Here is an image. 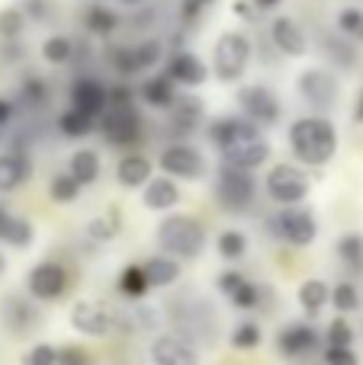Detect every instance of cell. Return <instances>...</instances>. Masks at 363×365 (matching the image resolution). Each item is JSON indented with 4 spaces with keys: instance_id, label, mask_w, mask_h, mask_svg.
I'll use <instances>...</instances> for the list:
<instances>
[{
    "instance_id": "bcb514c9",
    "label": "cell",
    "mask_w": 363,
    "mask_h": 365,
    "mask_svg": "<svg viewBox=\"0 0 363 365\" xmlns=\"http://www.w3.org/2000/svg\"><path fill=\"white\" fill-rule=\"evenodd\" d=\"M135 48V61H139V71H151L158 68V61L164 58V45L158 38H145V42L132 45Z\"/></svg>"
},
{
    "instance_id": "277c9868",
    "label": "cell",
    "mask_w": 363,
    "mask_h": 365,
    "mask_svg": "<svg viewBox=\"0 0 363 365\" xmlns=\"http://www.w3.org/2000/svg\"><path fill=\"white\" fill-rule=\"evenodd\" d=\"M100 132L113 148H135L141 145V115L135 103L106 106L100 113Z\"/></svg>"
},
{
    "instance_id": "d590c367",
    "label": "cell",
    "mask_w": 363,
    "mask_h": 365,
    "mask_svg": "<svg viewBox=\"0 0 363 365\" xmlns=\"http://www.w3.org/2000/svg\"><path fill=\"white\" fill-rule=\"evenodd\" d=\"M148 289H151V285H148L145 269H141V266L129 263L126 269L119 272V292H122V295H126V298H132V302H141Z\"/></svg>"
},
{
    "instance_id": "f1b7e54d",
    "label": "cell",
    "mask_w": 363,
    "mask_h": 365,
    "mask_svg": "<svg viewBox=\"0 0 363 365\" xmlns=\"http://www.w3.org/2000/svg\"><path fill=\"white\" fill-rule=\"evenodd\" d=\"M177 83L171 81L167 74H154V77H148L145 83H141V100L148 103V106H154V109H167L174 103V96H177Z\"/></svg>"
},
{
    "instance_id": "5b68a950",
    "label": "cell",
    "mask_w": 363,
    "mask_h": 365,
    "mask_svg": "<svg viewBox=\"0 0 363 365\" xmlns=\"http://www.w3.org/2000/svg\"><path fill=\"white\" fill-rule=\"evenodd\" d=\"M257 182L251 177V170L244 167H232L222 164L219 167V180H216V199L225 212H244L254 202Z\"/></svg>"
},
{
    "instance_id": "8992f818",
    "label": "cell",
    "mask_w": 363,
    "mask_h": 365,
    "mask_svg": "<svg viewBox=\"0 0 363 365\" xmlns=\"http://www.w3.org/2000/svg\"><path fill=\"white\" fill-rule=\"evenodd\" d=\"M219 154H222V164L251 170V167H261L270 158V141L261 135V128H251V132L238 135L235 141H229L225 148H219Z\"/></svg>"
},
{
    "instance_id": "ac0fdd59",
    "label": "cell",
    "mask_w": 363,
    "mask_h": 365,
    "mask_svg": "<svg viewBox=\"0 0 363 365\" xmlns=\"http://www.w3.org/2000/svg\"><path fill=\"white\" fill-rule=\"evenodd\" d=\"M71 106L100 119V113L106 109V83H100L96 77H77L71 83Z\"/></svg>"
},
{
    "instance_id": "f907efd6",
    "label": "cell",
    "mask_w": 363,
    "mask_h": 365,
    "mask_svg": "<svg viewBox=\"0 0 363 365\" xmlns=\"http://www.w3.org/2000/svg\"><path fill=\"white\" fill-rule=\"evenodd\" d=\"M55 365H94V362L81 346H58Z\"/></svg>"
},
{
    "instance_id": "9f6ffc18",
    "label": "cell",
    "mask_w": 363,
    "mask_h": 365,
    "mask_svg": "<svg viewBox=\"0 0 363 365\" xmlns=\"http://www.w3.org/2000/svg\"><path fill=\"white\" fill-rule=\"evenodd\" d=\"M251 4H254V10H257V13H267V10H277V6H280L283 0H251Z\"/></svg>"
},
{
    "instance_id": "94428289",
    "label": "cell",
    "mask_w": 363,
    "mask_h": 365,
    "mask_svg": "<svg viewBox=\"0 0 363 365\" xmlns=\"http://www.w3.org/2000/svg\"><path fill=\"white\" fill-rule=\"evenodd\" d=\"M199 4H203V6H212V4H216V0H199Z\"/></svg>"
},
{
    "instance_id": "91938a15",
    "label": "cell",
    "mask_w": 363,
    "mask_h": 365,
    "mask_svg": "<svg viewBox=\"0 0 363 365\" xmlns=\"http://www.w3.org/2000/svg\"><path fill=\"white\" fill-rule=\"evenodd\" d=\"M6 269V259H4V253H0V272H4Z\"/></svg>"
},
{
    "instance_id": "484cf974",
    "label": "cell",
    "mask_w": 363,
    "mask_h": 365,
    "mask_svg": "<svg viewBox=\"0 0 363 365\" xmlns=\"http://www.w3.org/2000/svg\"><path fill=\"white\" fill-rule=\"evenodd\" d=\"M116 180L126 189L145 186V182L151 180V160L141 158V154H129V158H122L119 167H116Z\"/></svg>"
},
{
    "instance_id": "4dcf8cb0",
    "label": "cell",
    "mask_w": 363,
    "mask_h": 365,
    "mask_svg": "<svg viewBox=\"0 0 363 365\" xmlns=\"http://www.w3.org/2000/svg\"><path fill=\"white\" fill-rule=\"evenodd\" d=\"M71 177H74L81 186H90L96 177H100V154L90 151V148H81V151L71 154Z\"/></svg>"
},
{
    "instance_id": "8d00e7d4",
    "label": "cell",
    "mask_w": 363,
    "mask_h": 365,
    "mask_svg": "<svg viewBox=\"0 0 363 365\" xmlns=\"http://www.w3.org/2000/svg\"><path fill=\"white\" fill-rule=\"evenodd\" d=\"M122 227V218H119V208H109L106 215H100V218H94L87 225V237L90 240H100V244H106V240H113L116 234H119Z\"/></svg>"
},
{
    "instance_id": "9c48e42d",
    "label": "cell",
    "mask_w": 363,
    "mask_h": 365,
    "mask_svg": "<svg viewBox=\"0 0 363 365\" xmlns=\"http://www.w3.org/2000/svg\"><path fill=\"white\" fill-rule=\"evenodd\" d=\"M264 189H267V195L274 202H280V205H299L309 195V177L302 170H296V167L280 164L267 173Z\"/></svg>"
},
{
    "instance_id": "60d3db41",
    "label": "cell",
    "mask_w": 363,
    "mask_h": 365,
    "mask_svg": "<svg viewBox=\"0 0 363 365\" xmlns=\"http://www.w3.org/2000/svg\"><path fill=\"white\" fill-rule=\"evenodd\" d=\"M341 36H347L351 42H363V10L360 6H344L338 10V19H334Z\"/></svg>"
},
{
    "instance_id": "f546056e",
    "label": "cell",
    "mask_w": 363,
    "mask_h": 365,
    "mask_svg": "<svg viewBox=\"0 0 363 365\" xmlns=\"http://www.w3.org/2000/svg\"><path fill=\"white\" fill-rule=\"evenodd\" d=\"M322 51H325V58L334 64V68L341 71H351L354 64H357V51H354L351 38L347 36H322Z\"/></svg>"
},
{
    "instance_id": "ee69618b",
    "label": "cell",
    "mask_w": 363,
    "mask_h": 365,
    "mask_svg": "<svg viewBox=\"0 0 363 365\" xmlns=\"http://www.w3.org/2000/svg\"><path fill=\"white\" fill-rule=\"evenodd\" d=\"M261 336L264 334H261V327H257L254 321H242L235 330H232L229 340H232V346H235V349H242V353H251V349L261 346Z\"/></svg>"
},
{
    "instance_id": "6f0895ef",
    "label": "cell",
    "mask_w": 363,
    "mask_h": 365,
    "mask_svg": "<svg viewBox=\"0 0 363 365\" xmlns=\"http://www.w3.org/2000/svg\"><path fill=\"white\" fill-rule=\"evenodd\" d=\"M354 119H357V122H363V90L357 93V106H354Z\"/></svg>"
},
{
    "instance_id": "6da1fadb",
    "label": "cell",
    "mask_w": 363,
    "mask_h": 365,
    "mask_svg": "<svg viewBox=\"0 0 363 365\" xmlns=\"http://www.w3.org/2000/svg\"><path fill=\"white\" fill-rule=\"evenodd\" d=\"M289 148L306 167H322L338 151V132L325 115H306L289 125Z\"/></svg>"
},
{
    "instance_id": "5bb4252c",
    "label": "cell",
    "mask_w": 363,
    "mask_h": 365,
    "mask_svg": "<svg viewBox=\"0 0 363 365\" xmlns=\"http://www.w3.org/2000/svg\"><path fill=\"white\" fill-rule=\"evenodd\" d=\"M164 74L171 77L174 83H180V87H203V83L209 81L206 61L199 55H193V51H184V48H177L171 58H167Z\"/></svg>"
},
{
    "instance_id": "816d5d0a",
    "label": "cell",
    "mask_w": 363,
    "mask_h": 365,
    "mask_svg": "<svg viewBox=\"0 0 363 365\" xmlns=\"http://www.w3.org/2000/svg\"><path fill=\"white\" fill-rule=\"evenodd\" d=\"M325 365H360V359L351 346H328L325 349Z\"/></svg>"
},
{
    "instance_id": "ab89813d",
    "label": "cell",
    "mask_w": 363,
    "mask_h": 365,
    "mask_svg": "<svg viewBox=\"0 0 363 365\" xmlns=\"http://www.w3.org/2000/svg\"><path fill=\"white\" fill-rule=\"evenodd\" d=\"M216 247H219V257H225V259H242L244 253H248V234H244V231H235V227H229V231L219 234Z\"/></svg>"
},
{
    "instance_id": "db71d44e",
    "label": "cell",
    "mask_w": 363,
    "mask_h": 365,
    "mask_svg": "<svg viewBox=\"0 0 363 365\" xmlns=\"http://www.w3.org/2000/svg\"><path fill=\"white\" fill-rule=\"evenodd\" d=\"M10 122H13V103L0 96V132H4V128L10 125Z\"/></svg>"
},
{
    "instance_id": "d4e9b609",
    "label": "cell",
    "mask_w": 363,
    "mask_h": 365,
    "mask_svg": "<svg viewBox=\"0 0 363 365\" xmlns=\"http://www.w3.org/2000/svg\"><path fill=\"white\" fill-rule=\"evenodd\" d=\"M32 237H36V231H32L29 221H23V218H16V215H10L6 208H0V240H4V244L23 250V247L32 244Z\"/></svg>"
},
{
    "instance_id": "7dc6e473",
    "label": "cell",
    "mask_w": 363,
    "mask_h": 365,
    "mask_svg": "<svg viewBox=\"0 0 363 365\" xmlns=\"http://www.w3.org/2000/svg\"><path fill=\"white\" fill-rule=\"evenodd\" d=\"M325 343H328V346H354L351 324H347L344 317H334L332 327H328V334H325Z\"/></svg>"
},
{
    "instance_id": "4316f807",
    "label": "cell",
    "mask_w": 363,
    "mask_h": 365,
    "mask_svg": "<svg viewBox=\"0 0 363 365\" xmlns=\"http://www.w3.org/2000/svg\"><path fill=\"white\" fill-rule=\"evenodd\" d=\"M251 128H257L251 119H235V115H222V119L209 122V128H206V135H209V141L216 148H225L229 141H235L238 135L251 132Z\"/></svg>"
},
{
    "instance_id": "7402d4cb",
    "label": "cell",
    "mask_w": 363,
    "mask_h": 365,
    "mask_svg": "<svg viewBox=\"0 0 363 365\" xmlns=\"http://www.w3.org/2000/svg\"><path fill=\"white\" fill-rule=\"evenodd\" d=\"M32 173V164L23 151H6L0 154V192H10V189L23 186Z\"/></svg>"
},
{
    "instance_id": "52a82bcc",
    "label": "cell",
    "mask_w": 363,
    "mask_h": 365,
    "mask_svg": "<svg viewBox=\"0 0 363 365\" xmlns=\"http://www.w3.org/2000/svg\"><path fill=\"white\" fill-rule=\"evenodd\" d=\"M296 90H299L302 103H309V106L319 109V113L332 109L334 100H338V81H334V74L325 68H306L296 77Z\"/></svg>"
},
{
    "instance_id": "b9f144b4",
    "label": "cell",
    "mask_w": 363,
    "mask_h": 365,
    "mask_svg": "<svg viewBox=\"0 0 363 365\" xmlns=\"http://www.w3.org/2000/svg\"><path fill=\"white\" fill-rule=\"evenodd\" d=\"M81 182H77L71 173H58V177H51L49 182V195L51 202H61V205H68V202H74L77 195H81Z\"/></svg>"
},
{
    "instance_id": "8fae6325",
    "label": "cell",
    "mask_w": 363,
    "mask_h": 365,
    "mask_svg": "<svg viewBox=\"0 0 363 365\" xmlns=\"http://www.w3.org/2000/svg\"><path fill=\"white\" fill-rule=\"evenodd\" d=\"M26 285H29V295L36 298V302H58V298L64 295V289H68V272H64L61 263L45 259V263H39L36 269L29 272Z\"/></svg>"
},
{
    "instance_id": "7c38bea8",
    "label": "cell",
    "mask_w": 363,
    "mask_h": 365,
    "mask_svg": "<svg viewBox=\"0 0 363 365\" xmlns=\"http://www.w3.org/2000/svg\"><path fill=\"white\" fill-rule=\"evenodd\" d=\"M161 170L177 180H199L206 173V160L193 145H171L161 154Z\"/></svg>"
},
{
    "instance_id": "ba28073f",
    "label": "cell",
    "mask_w": 363,
    "mask_h": 365,
    "mask_svg": "<svg viewBox=\"0 0 363 365\" xmlns=\"http://www.w3.org/2000/svg\"><path fill=\"white\" fill-rule=\"evenodd\" d=\"M238 106L254 125H277L280 122V100L264 83H248L238 90Z\"/></svg>"
},
{
    "instance_id": "cb8c5ba5",
    "label": "cell",
    "mask_w": 363,
    "mask_h": 365,
    "mask_svg": "<svg viewBox=\"0 0 363 365\" xmlns=\"http://www.w3.org/2000/svg\"><path fill=\"white\" fill-rule=\"evenodd\" d=\"M171 122H174V128H184V132H190V128H197L199 125V119H203V100L199 96H193V93H184V96H174V103L171 106Z\"/></svg>"
},
{
    "instance_id": "74e56055",
    "label": "cell",
    "mask_w": 363,
    "mask_h": 365,
    "mask_svg": "<svg viewBox=\"0 0 363 365\" xmlns=\"http://www.w3.org/2000/svg\"><path fill=\"white\" fill-rule=\"evenodd\" d=\"M106 61H109V68H113L116 74H122V77L141 74L139 61H135V48H132V45H113V48H106Z\"/></svg>"
},
{
    "instance_id": "836d02e7",
    "label": "cell",
    "mask_w": 363,
    "mask_h": 365,
    "mask_svg": "<svg viewBox=\"0 0 363 365\" xmlns=\"http://www.w3.org/2000/svg\"><path fill=\"white\" fill-rule=\"evenodd\" d=\"M338 257L351 276H363V234H344L338 240Z\"/></svg>"
},
{
    "instance_id": "f5cc1de1",
    "label": "cell",
    "mask_w": 363,
    "mask_h": 365,
    "mask_svg": "<svg viewBox=\"0 0 363 365\" xmlns=\"http://www.w3.org/2000/svg\"><path fill=\"white\" fill-rule=\"evenodd\" d=\"M203 10L206 6L199 4V0H180V19H184V23H199Z\"/></svg>"
},
{
    "instance_id": "ffe728a7",
    "label": "cell",
    "mask_w": 363,
    "mask_h": 365,
    "mask_svg": "<svg viewBox=\"0 0 363 365\" xmlns=\"http://www.w3.org/2000/svg\"><path fill=\"white\" fill-rule=\"evenodd\" d=\"M0 317H4V324L10 327V334H26V330H32L39 321L36 308H32L29 298H23V295L6 298V302L0 304Z\"/></svg>"
},
{
    "instance_id": "83f0119b",
    "label": "cell",
    "mask_w": 363,
    "mask_h": 365,
    "mask_svg": "<svg viewBox=\"0 0 363 365\" xmlns=\"http://www.w3.org/2000/svg\"><path fill=\"white\" fill-rule=\"evenodd\" d=\"M141 269H145L148 285H154V289H167L180 279V263L171 257H151L141 263Z\"/></svg>"
},
{
    "instance_id": "3957f363",
    "label": "cell",
    "mask_w": 363,
    "mask_h": 365,
    "mask_svg": "<svg viewBox=\"0 0 363 365\" xmlns=\"http://www.w3.org/2000/svg\"><path fill=\"white\" fill-rule=\"evenodd\" d=\"M158 244L164 247L167 253H174V257L193 259L203 253L206 231L197 218H190V215H171V218H164L158 227Z\"/></svg>"
},
{
    "instance_id": "11a10c76",
    "label": "cell",
    "mask_w": 363,
    "mask_h": 365,
    "mask_svg": "<svg viewBox=\"0 0 363 365\" xmlns=\"http://www.w3.org/2000/svg\"><path fill=\"white\" fill-rule=\"evenodd\" d=\"M232 13H235V16H242V19H251V16H254V4H251V0H235Z\"/></svg>"
},
{
    "instance_id": "680465c9",
    "label": "cell",
    "mask_w": 363,
    "mask_h": 365,
    "mask_svg": "<svg viewBox=\"0 0 363 365\" xmlns=\"http://www.w3.org/2000/svg\"><path fill=\"white\" fill-rule=\"evenodd\" d=\"M116 4H122V6H141V4H148V0H116Z\"/></svg>"
},
{
    "instance_id": "c3c4849f",
    "label": "cell",
    "mask_w": 363,
    "mask_h": 365,
    "mask_svg": "<svg viewBox=\"0 0 363 365\" xmlns=\"http://www.w3.org/2000/svg\"><path fill=\"white\" fill-rule=\"evenodd\" d=\"M19 10L26 13L29 23H49L51 13H55V4H51V0H23Z\"/></svg>"
},
{
    "instance_id": "30bf717a",
    "label": "cell",
    "mask_w": 363,
    "mask_h": 365,
    "mask_svg": "<svg viewBox=\"0 0 363 365\" xmlns=\"http://www.w3.org/2000/svg\"><path fill=\"white\" fill-rule=\"evenodd\" d=\"M274 231L280 234V240L293 247H309L319 234V225H315V215L306 212L299 205H283V212L274 218Z\"/></svg>"
},
{
    "instance_id": "44dd1931",
    "label": "cell",
    "mask_w": 363,
    "mask_h": 365,
    "mask_svg": "<svg viewBox=\"0 0 363 365\" xmlns=\"http://www.w3.org/2000/svg\"><path fill=\"white\" fill-rule=\"evenodd\" d=\"M84 29L90 32V36H100V38H109L116 29H119V13L113 10V6H106L103 0H90L87 6H84Z\"/></svg>"
},
{
    "instance_id": "d6986e66",
    "label": "cell",
    "mask_w": 363,
    "mask_h": 365,
    "mask_svg": "<svg viewBox=\"0 0 363 365\" xmlns=\"http://www.w3.org/2000/svg\"><path fill=\"white\" fill-rule=\"evenodd\" d=\"M219 292H222L235 308H244V311H251V308L261 304V289H257L251 279H244L238 269H229V272L219 276Z\"/></svg>"
},
{
    "instance_id": "d6a6232c",
    "label": "cell",
    "mask_w": 363,
    "mask_h": 365,
    "mask_svg": "<svg viewBox=\"0 0 363 365\" xmlns=\"http://www.w3.org/2000/svg\"><path fill=\"white\" fill-rule=\"evenodd\" d=\"M96 119L87 113H81L77 106L64 109L61 115H58V128H61V135H68V138H87L90 132H94Z\"/></svg>"
},
{
    "instance_id": "e575fe53",
    "label": "cell",
    "mask_w": 363,
    "mask_h": 365,
    "mask_svg": "<svg viewBox=\"0 0 363 365\" xmlns=\"http://www.w3.org/2000/svg\"><path fill=\"white\" fill-rule=\"evenodd\" d=\"M29 19L19 6H0V42H19Z\"/></svg>"
},
{
    "instance_id": "7bdbcfd3",
    "label": "cell",
    "mask_w": 363,
    "mask_h": 365,
    "mask_svg": "<svg viewBox=\"0 0 363 365\" xmlns=\"http://www.w3.org/2000/svg\"><path fill=\"white\" fill-rule=\"evenodd\" d=\"M19 100L26 103L29 109H36V106H42L45 100H49V83L42 81L39 74H29V77H23V83H19Z\"/></svg>"
},
{
    "instance_id": "f6af8a7d",
    "label": "cell",
    "mask_w": 363,
    "mask_h": 365,
    "mask_svg": "<svg viewBox=\"0 0 363 365\" xmlns=\"http://www.w3.org/2000/svg\"><path fill=\"white\" fill-rule=\"evenodd\" d=\"M328 302H332L341 314H351V311L360 308V292H357L354 282H338L332 289V295H328Z\"/></svg>"
},
{
    "instance_id": "2e32d148",
    "label": "cell",
    "mask_w": 363,
    "mask_h": 365,
    "mask_svg": "<svg viewBox=\"0 0 363 365\" xmlns=\"http://www.w3.org/2000/svg\"><path fill=\"white\" fill-rule=\"evenodd\" d=\"M270 42L287 58H302L309 51L306 32H302V26L296 23L293 16H277L274 23H270Z\"/></svg>"
},
{
    "instance_id": "4fadbf2b",
    "label": "cell",
    "mask_w": 363,
    "mask_h": 365,
    "mask_svg": "<svg viewBox=\"0 0 363 365\" xmlns=\"http://www.w3.org/2000/svg\"><path fill=\"white\" fill-rule=\"evenodd\" d=\"M113 324V311L100 302H77L71 308V327L84 336H106Z\"/></svg>"
},
{
    "instance_id": "603a6c76",
    "label": "cell",
    "mask_w": 363,
    "mask_h": 365,
    "mask_svg": "<svg viewBox=\"0 0 363 365\" xmlns=\"http://www.w3.org/2000/svg\"><path fill=\"white\" fill-rule=\"evenodd\" d=\"M141 202H145L151 212H167L180 202V189L171 177H158L145 182V192H141Z\"/></svg>"
},
{
    "instance_id": "7a4b0ae2",
    "label": "cell",
    "mask_w": 363,
    "mask_h": 365,
    "mask_svg": "<svg viewBox=\"0 0 363 365\" xmlns=\"http://www.w3.org/2000/svg\"><path fill=\"white\" fill-rule=\"evenodd\" d=\"M251 51L254 48H251V38L244 32H235V29L222 32L216 38V48H212V74L222 83L242 81L251 64Z\"/></svg>"
},
{
    "instance_id": "f35d334b",
    "label": "cell",
    "mask_w": 363,
    "mask_h": 365,
    "mask_svg": "<svg viewBox=\"0 0 363 365\" xmlns=\"http://www.w3.org/2000/svg\"><path fill=\"white\" fill-rule=\"evenodd\" d=\"M42 58L45 64H68L74 58V42L68 36H49L42 42Z\"/></svg>"
},
{
    "instance_id": "1f68e13d",
    "label": "cell",
    "mask_w": 363,
    "mask_h": 365,
    "mask_svg": "<svg viewBox=\"0 0 363 365\" xmlns=\"http://www.w3.org/2000/svg\"><path fill=\"white\" fill-rule=\"evenodd\" d=\"M328 295H332V289H328V282H322V279H306V282L299 285V304H302V311L312 317L328 304Z\"/></svg>"
},
{
    "instance_id": "e0dca14e",
    "label": "cell",
    "mask_w": 363,
    "mask_h": 365,
    "mask_svg": "<svg viewBox=\"0 0 363 365\" xmlns=\"http://www.w3.org/2000/svg\"><path fill=\"white\" fill-rule=\"evenodd\" d=\"M319 346V330L312 324H289L277 334V349L287 359H299V356H309Z\"/></svg>"
},
{
    "instance_id": "681fc988",
    "label": "cell",
    "mask_w": 363,
    "mask_h": 365,
    "mask_svg": "<svg viewBox=\"0 0 363 365\" xmlns=\"http://www.w3.org/2000/svg\"><path fill=\"white\" fill-rule=\"evenodd\" d=\"M55 356H58V346H51V343H36V346L26 353L23 365H55Z\"/></svg>"
},
{
    "instance_id": "9a60e30c",
    "label": "cell",
    "mask_w": 363,
    "mask_h": 365,
    "mask_svg": "<svg viewBox=\"0 0 363 365\" xmlns=\"http://www.w3.org/2000/svg\"><path fill=\"white\" fill-rule=\"evenodd\" d=\"M151 362L154 365H199V353L190 340L177 334H161L151 343Z\"/></svg>"
}]
</instances>
